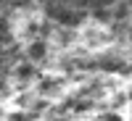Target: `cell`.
<instances>
[{"label":"cell","mask_w":132,"mask_h":121,"mask_svg":"<svg viewBox=\"0 0 132 121\" xmlns=\"http://www.w3.org/2000/svg\"><path fill=\"white\" fill-rule=\"evenodd\" d=\"M45 13L50 18H56L58 24H66V26H77L85 18V11L77 8V5H48Z\"/></svg>","instance_id":"cell-1"},{"label":"cell","mask_w":132,"mask_h":121,"mask_svg":"<svg viewBox=\"0 0 132 121\" xmlns=\"http://www.w3.org/2000/svg\"><path fill=\"white\" fill-rule=\"evenodd\" d=\"M45 53H48V48H45V42H42V40H35V42L27 48V55H29L32 61H42V58H45Z\"/></svg>","instance_id":"cell-2"},{"label":"cell","mask_w":132,"mask_h":121,"mask_svg":"<svg viewBox=\"0 0 132 121\" xmlns=\"http://www.w3.org/2000/svg\"><path fill=\"white\" fill-rule=\"evenodd\" d=\"M32 74H35V66H32V63H24V69H21V66L16 69V76H19V79H29Z\"/></svg>","instance_id":"cell-3"}]
</instances>
